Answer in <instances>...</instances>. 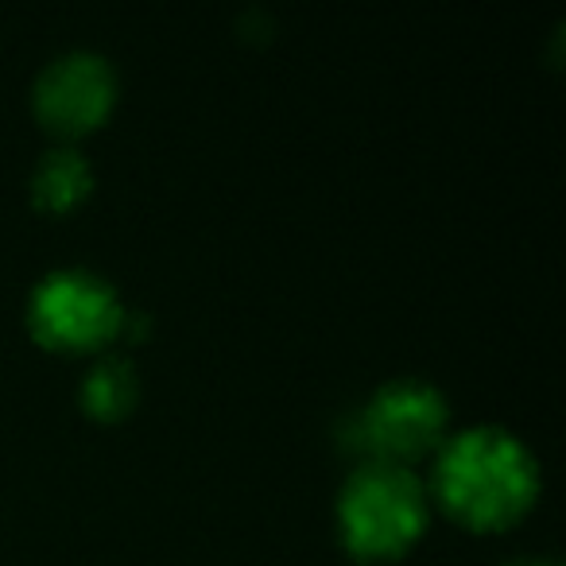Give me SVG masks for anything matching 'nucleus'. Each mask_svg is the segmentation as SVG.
<instances>
[{
	"label": "nucleus",
	"mask_w": 566,
	"mask_h": 566,
	"mask_svg": "<svg viewBox=\"0 0 566 566\" xmlns=\"http://www.w3.org/2000/svg\"><path fill=\"white\" fill-rule=\"evenodd\" d=\"M113 102H117L113 66L102 55H86V51L55 59L35 82V113L43 117V125L63 136L97 128L109 117Z\"/></svg>",
	"instance_id": "obj_5"
},
{
	"label": "nucleus",
	"mask_w": 566,
	"mask_h": 566,
	"mask_svg": "<svg viewBox=\"0 0 566 566\" xmlns=\"http://www.w3.org/2000/svg\"><path fill=\"white\" fill-rule=\"evenodd\" d=\"M439 496L462 524L509 527L539 496V462L509 431L478 427L447 442L439 458Z\"/></svg>",
	"instance_id": "obj_1"
},
{
	"label": "nucleus",
	"mask_w": 566,
	"mask_h": 566,
	"mask_svg": "<svg viewBox=\"0 0 566 566\" xmlns=\"http://www.w3.org/2000/svg\"><path fill=\"white\" fill-rule=\"evenodd\" d=\"M125 326L117 292L90 272H55L32 295V331L51 349H97Z\"/></svg>",
	"instance_id": "obj_3"
},
{
	"label": "nucleus",
	"mask_w": 566,
	"mask_h": 566,
	"mask_svg": "<svg viewBox=\"0 0 566 566\" xmlns=\"http://www.w3.org/2000/svg\"><path fill=\"white\" fill-rule=\"evenodd\" d=\"M512 566H555V563H512Z\"/></svg>",
	"instance_id": "obj_8"
},
{
	"label": "nucleus",
	"mask_w": 566,
	"mask_h": 566,
	"mask_svg": "<svg viewBox=\"0 0 566 566\" xmlns=\"http://www.w3.org/2000/svg\"><path fill=\"white\" fill-rule=\"evenodd\" d=\"M82 403L97 419H120L136 403V377L125 361H102L82 385Z\"/></svg>",
	"instance_id": "obj_7"
},
{
	"label": "nucleus",
	"mask_w": 566,
	"mask_h": 566,
	"mask_svg": "<svg viewBox=\"0 0 566 566\" xmlns=\"http://www.w3.org/2000/svg\"><path fill=\"white\" fill-rule=\"evenodd\" d=\"M94 187V171L90 164L71 148H59V151H48L35 167V179H32V195L43 210L51 213H63V210H74L82 198L90 195Z\"/></svg>",
	"instance_id": "obj_6"
},
{
	"label": "nucleus",
	"mask_w": 566,
	"mask_h": 566,
	"mask_svg": "<svg viewBox=\"0 0 566 566\" xmlns=\"http://www.w3.org/2000/svg\"><path fill=\"white\" fill-rule=\"evenodd\" d=\"M338 524L357 558L403 555L427 527L423 485L403 465L365 462L342 489Z\"/></svg>",
	"instance_id": "obj_2"
},
{
	"label": "nucleus",
	"mask_w": 566,
	"mask_h": 566,
	"mask_svg": "<svg viewBox=\"0 0 566 566\" xmlns=\"http://www.w3.org/2000/svg\"><path fill=\"white\" fill-rule=\"evenodd\" d=\"M447 400L423 380H396L380 388L361 416L354 419V447L373 454V462L400 465L403 458H419L442 439Z\"/></svg>",
	"instance_id": "obj_4"
}]
</instances>
